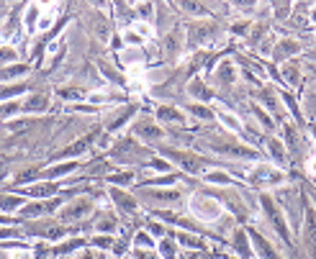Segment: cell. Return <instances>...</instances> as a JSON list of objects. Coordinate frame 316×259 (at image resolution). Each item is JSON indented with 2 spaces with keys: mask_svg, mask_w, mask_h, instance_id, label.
Listing matches in <instances>:
<instances>
[{
  "mask_svg": "<svg viewBox=\"0 0 316 259\" xmlns=\"http://www.w3.org/2000/svg\"><path fill=\"white\" fill-rule=\"evenodd\" d=\"M191 210H193V215L201 218V221H214V218L221 215V205H219L214 198H206V195H193Z\"/></svg>",
  "mask_w": 316,
  "mask_h": 259,
  "instance_id": "cell-1",
  "label": "cell"
},
{
  "mask_svg": "<svg viewBox=\"0 0 316 259\" xmlns=\"http://www.w3.org/2000/svg\"><path fill=\"white\" fill-rule=\"evenodd\" d=\"M252 180L257 185H280L285 180V175L280 169H275L272 164H260V167L252 169Z\"/></svg>",
  "mask_w": 316,
  "mask_h": 259,
  "instance_id": "cell-2",
  "label": "cell"
},
{
  "mask_svg": "<svg viewBox=\"0 0 316 259\" xmlns=\"http://www.w3.org/2000/svg\"><path fill=\"white\" fill-rule=\"evenodd\" d=\"M262 203H265V210H267V215H270V221L275 223V228H278V233H280L283 239H290V233H288V221H285V215H283V210L278 208V203H275L272 198H262Z\"/></svg>",
  "mask_w": 316,
  "mask_h": 259,
  "instance_id": "cell-3",
  "label": "cell"
},
{
  "mask_svg": "<svg viewBox=\"0 0 316 259\" xmlns=\"http://www.w3.org/2000/svg\"><path fill=\"white\" fill-rule=\"evenodd\" d=\"M90 208H93V205H90V200H85V198H82V200H77V203L67 205V208L62 210V215H65L67 221H75V218H82L85 213H90Z\"/></svg>",
  "mask_w": 316,
  "mask_h": 259,
  "instance_id": "cell-4",
  "label": "cell"
},
{
  "mask_svg": "<svg viewBox=\"0 0 316 259\" xmlns=\"http://www.w3.org/2000/svg\"><path fill=\"white\" fill-rule=\"evenodd\" d=\"M306 241H308L311 256L316 259V221H313V213L306 215Z\"/></svg>",
  "mask_w": 316,
  "mask_h": 259,
  "instance_id": "cell-5",
  "label": "cell"
},
{
  "mask_svg": "<svg viewBox=\"0 0 316 259\" xmlns=\"http://www.w3.org/2000/svg\"><path fill=\"white\" fill-rule=\"evenodd\" d=\"M296 52H298V44H296V41H290V39H283V41L278 44L275 59H285V57H290V54H296Z\"/></svg>",
  "mask_w": 316,
  "mask_h": 259,
  "instance_id": "cell-6",
  "label": "cell"
},
{
  "mask_svg": "<svg viewBox=\"0 0 316 259\" xmlns=\"http://www.w3.org/2000/svg\"><path fill=\"white\" fill-rule=\"evenodd\" d=\"M39 13H41V6H39V3H31V6H29V11H26V26H29L31 31H34V29H39V24H36V21L41 18Z\"/></svg>",
  "mask_w": 316,
  "mask_h": 259,
  "instance_id": "cell-7",
  "label": "cell"
},
{
  "mask_svg": "<svg viewBox=\"0 0 316 259\" xmlns=\"http://www.w3.org/2000/svg\"><path fill=\"white\" fill-rule=\"evenodd\" d=\"M267 149H270V154L278 159V164H283V162H285V146H283V141H278V139H270Z\"/></svg>",
  "mask_w": 316,
  "mask_h": 259,
  "instance_id": "cell-8",
  "label": "cell"
},
{
  "mask_svg": "<svg viewBox=\"0 0 316 259\" xmlns=\"http://www.w3.org/2000/svg\"><path fill=\"white\" fill-rule=\"evenodd\" d=\"M219 121H221L226 128H231V131H239V128H242L239 118H237V116H231V113H226V111H219Z\"/></svg>",
  "mask_w": 316,
  "mask_h": 259,
  "instance_id": "cell-9",
  "label": "cell"
},
{
  "mask_svg": "<svg viewBox=\"0 0 316 259\" xmlns=\"http://www.w3.org/2000/svg\"><path fill=\"white\" fill-rule=\"evenodd\" d=\"M178 241H180L185 249H201V246H203V241H201L198 236H191V233H180Z\"/></svg>",
  "mask_w": 316,
  "mask_h": 259,
  "instance_id": "cell-10",
  "label": "cell"
},
{
  "mask_svg": "<svg viewBox=\"0 0 316 259\" xmlns=\"http://www.w3.org/2000/svg\"><path fill=\"white\" fill-rule=\"evenodd\" d=\"M160 249H162V256H165V259H178V244H175L173 239H165Z\"/></svg>",
  "mask_w": 316,
  "mask_h": 259,
  "instance_id": "cell-11",
  "label": "cell"
},
{
  "mask_svg": "<svg viewBox=\"0 0 316 259\" xmlns=\"http://www.w3.org/2000/svg\"><path fill=\"white\" fill-rule=\"evenodd\" d=\"M283 72H285V82L288 85H296L298 82V67H296V62H288Z\"/></svg>",
  "mask_w": 316,
  "mask_h": 259,
  "instance_id": "cell-12",
  "label": "cell"
},
{
  "mask_svg": "<svg viewBox=\"0 0 316 259\" xmlns=\"http://www.w3.org/2000/svg\"><path fill=\"white\" fill-rule=\"evenodd\" d=\"M206 180H208V182H216V185H231V177H229L226 172H208Z\"/></svg>",
  "mask_w": 316,
  "mask_h": 259,
  "instance_id": "cell-13",
  "label": "cell"
},
{
  "mask_svg": "<svg viewBox=\"0 0 316 259\" xmlns=\"http://www.w3.org/2000/svg\"><path fill=\"white\" fill-rule=\"evenodd\" d=\"M111 195H113V198L121 203V208H126V210H134V208H136V203H134L131 198H126L121 190H111Z\"/></svg>",
  "mask_w": 316,
  "mask_h": 259,
  "instance_id": "cell-14",
  "label": "cell"
},
{
  "mask_svg": "<svg viewBox=\"0 0 316 259\" xmlns=\"http://www.w3.org/2000/svg\"><path fill=\"white\" fill-rule=\"evenodd\" d=\"M134 244H136L139 249H152V246H154V239H152L149 233H144V231H141V233H136Z\"/></svg>",
  "mask_w": 316,
  "mask_h": 259,
  "instance_id": "cell-15",
  "label": "cell"
},
{
  "mask_svg": "<svg viewBox=\"0 0 316 259\" xmlns=\"http://www.w3.org/2000/svg\"><path fill=\"white\" fill-rule=\"evenodd\" d=\"M0 62H3V64L16 62V49H11V47H0Z\"/></svg>",
  "mask_w": 316,
  "mask_h": 259,
  "instance_id": "cell-16",
  "label": "cell"
},
{
  "mask_svg": "<svg viewBox=\"0 0 316 259\" xmlns=\"http://www.w3.org/2000/svg\"><path fill=\"white\" fill-rule=\"evenodd\" d=\"M123 39H126V44H129V47H139V44H141V36H139L134 29H126Z\"/></svg>",
  "mask_w": 316,
  "mask_h": 259,
  "instance_id": "cell-17",
  "label": "cell"
},
{
  "mask_svg": "<svg viewBox=\"0 0 316 259\" xmlns=\"http://www.w3.org/2000/svg\"><path fill=\"white\" fill-rule=\"evenodd\" d=\"M160 116H162V118H175V121H183V113H180V111H175V108H167V105H165V108H160Z\"/></svg>",
  "mask_w": 316,
  "mask_h": 259,
  "instance_id": "cell-18",
  "label": "cell"
},
{
  "mask_svg": "<svg viewBox=\"0 0 316 259\" xmlns=\"http://www.w3.org/2000/svg\"><path fill=\"white\" fill-rule=\"evenodd\" d=\"M0 208L3 210H16L18 208V198H0Z\"/></svg>",
  "mask_w": 316,
  "mask_h": 259,
  "instance_id": "cell-19",
  "label": "cell"
},
{
  "mask_svg": "<svg viewBox=\"0 0 316 259\" xmlns=\"http://www.w3.org/2000/svg\"><path fill=\"white\" fill-rule=\"evenodd\" d=\"M52 18H54V13L49 11V13H41V18H39V29L44 31V29H49L52 26Z\"/></svg>",
  "mask_w": 316,
  "mask_h": 259,
  "instance_id": "cell-20",
  "label": "cell"
},
{
  "mask_svg": "<svg viewBox=\"0 0 316 259\" xmlns=\"http://www.w3.org/2000/svg\"><path fill=\"white\" fill-rule=\"evenodd\" d=\"M237 251H239L242 256H247V254H249V251H247V241H244V236H242V233L237 236Z\"/></svg>",
  "mask_w": 316,
  "mask_h": 259,
  "instance_id": "cell-21",
  "label": "cell"
},
{
  "mask_svg": "<svg viewBox=\"0 0 316 259\" xmlns=\"http://www.w3.org/2000/svg\"><path fill=\"white\" fill-rule=\"evenodd\" d=\"M75 169V164L70 162V164H62V167H57V169H52V175L57 177V175H65V172H72Z\"/></svg>",
  "mask_w": 316,
  "mask_h": 259,
  "instance_id": "cell-22",
  "label": "cell"
},
{
  "mask_svg": "<svg viewBox=\"0 0 316 259\" xmlns=\"http://www.w3.org/2000/svg\"><path fill=\"white\" fill-rule=\"evenodd\" d=\"M98 228H100V231H113V228H116V221H113V218H111V221H108V218H103Z\"/></svg>",
  "mask_w": 316,
  "mask_h": 259,
  "instance_id": "cell-23",
  "label": "cell"
},
{
  "mask_svg": "<svg viewBox=\"0 0 316 259\" xmlns=\"http://www.w3.org/2000/svg\"><path fill=\"white\" fill-rule=\"evenodd\" d=\"M8 256H11V259H31V254H29V249H24V251H11Z\"/></svg>",
  "mask_w": 316,
  "mask_h": 259,
  "instance_id": "cell-24",
  "label": "cell"
},
{
  "mask_svg": "<svg viewBox=\"0 0 316 259\" xmlns=\"http://www.w3.org/2000/svg\"><path fill=\"white\" fill-rule=\"evenodd\" d=\"M95 244H98V246H100V249H108V246H111V244H113V241H111V239H108V236H98V239H95Z\"/></svg>",
  "mask_w": 316,
  "mask_h": 259,
  "instance_id": "cell-25",
  "label": "cell"
},
{
  "mask_svg": "<svg viewBox=\"0 0 316 259\" xmlns=\"http://www.w3.org/2000/svg\"><path fill=\"white\" fill-rule=\"evenodd\" d=\"M152 164H154V169H160V172H167V169H170V167H167V164H165L162 159H154Z\"/></svg>",
  "mask_w": 316,
  "mask_h": 259,
  "instance_id": "cell-26",
  "label": "cell"
},
{
  "mask_svg": "<svg viewBox=\"0 0 316 259\" xmlns=\"http://www.w3.org/2000/svg\"><path fill=\"white\" fill-rule=\"evenodd\" d=\"M149 233H162V228H160V223H152V226H149Z\"/></svg>",
  "mask_w": 316,
  "mask_h": 259,
  "instance_id": "cell-27",
  "label": "cell"
},
{
  "mask_svg": "<svg viewBox=\"0 0 316 259\" xmlns=\"http://www.w3.org/2000/svg\"><path fill=\"white\" fill-rule=\"evenodd\" d=\"M308 169H311V175H316V157H311V162H308Z\"/></svg>",
  "mask_w": 316,
  "mask_h": 259,
  "instance_id": "cell-28",
  "label": "cell"
},
{
  "mask_svg": "<svg viewBox=\"0 0 316 259\" xmlns=\"http://www.w3.org/2000/svg\"><path fill=\"white\" fill-rule=\"evenodd\" d=\"M80 259H95V256H93L90 251H82V254H80Z\"/></svg>",
  "mask_w": 316,
  "mask_h": 259,
  "instance_id": "cell-29",
  "label": "cell"
},
{
  "mask_svg": "<svg viewBox=\"0 0 316 259\" xmlns=\"http://www.w3.org/2000/svg\"><path fill=\"white\" fill-rule=\"evenodd\" d=\"M311 21H313V24H316V8H313V11H311Z\"/></svg>",
  "mask_w": 316,
  "mask_h": 259,
  "instance_id": "cell-30",
  "label": "cell"
}]
</instances>
